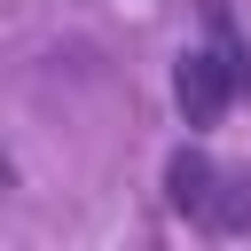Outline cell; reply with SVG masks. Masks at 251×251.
<instances>
[{
	"label": "cell",
	"mask_w": 251,
	"mask_h": 251,
	"mask_svg": "<svg viewBox=\"0 0 251 251\" xmlns=\"http://www.w3.org/2000/svg\"><path fill=\"white\" fill-rule=\"evenodd\" d=\"M165 204L196 235L235 243V235H251V165H227V157H212V149L188 141V149L165 157Z\"/></svg>",
	"instance_id": "cell-2"
},
{
	"label": "cell",
	"mask_w": 251,
	"mask_h": 251,
	"mask_svg": "<svg viewBox=\"0 0 251 251\" xmlns=\"http://www.w3.org/2000/svg\"><path fill=\"white\" fill-rule=\"evenodd\" d=\"M173 102H180V126L188 133H204L235 102H251V31L227 16V0H204V39L173 71Z\"/></svg>",
	"instance_id": "cell-1"
}]
</instances>
